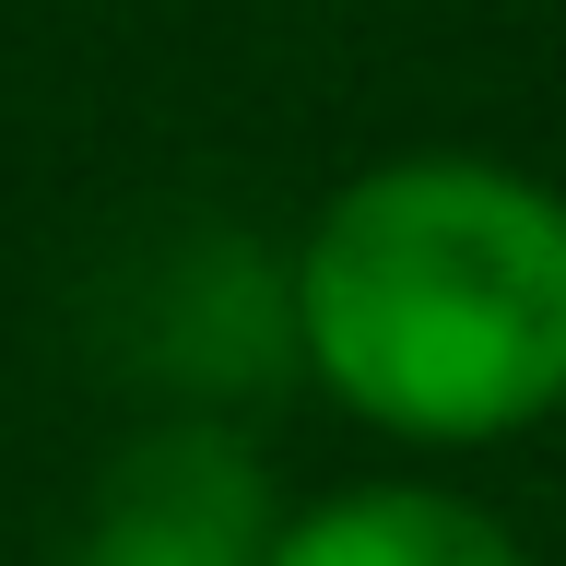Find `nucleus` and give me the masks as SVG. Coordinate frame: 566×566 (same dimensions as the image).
Segmentation results:
<instances>
[{
	"label": "nucleus",
	"mask_w": 566,
	"mask_h": 566,
	"mask_svg": "<svg viewBox=\"0 0 566 566\" xmlns=\"http://www.w3.org/2000/svg\"><path fill=\"white\" fill-rule=\"evenodd\" d=\"M283 318L378 437L484 449L566 401V201L495 154H389L318 201Z\"/></svg>",
	"instance_id": "obj_1"
},
{
	"label": "nucleus",
	"mask_w": 566,
	"mask_h": 566,
	"mask_svg": "<svg viewBox=\"0 0 566 566\" xmlns=\"http://www.w3.org/2000/svg\"><path fill=\"white\" fill-rule=\"evenodd\" d=\"M260 555H272V484L248 437L212 413H177L118 449L60 566H260Z\"/></svg>",
	"instance_id": "obj_2"
},
{
	"label": "nucleus",
	"mask_w": 566,
	"mask_h": 566,
	"mask_svg": "<svg viewBox=\"0 0 566 566\" xmlns=\"http://www.w3.org/2000/svg\"><path fill=\"white\" fill-rule=\"evenodd\" d=\"M260 566H531V543L449 484H343L272 520Z\"/></svg>",
	"instance_id": "obj_3"
}]
</instances>
